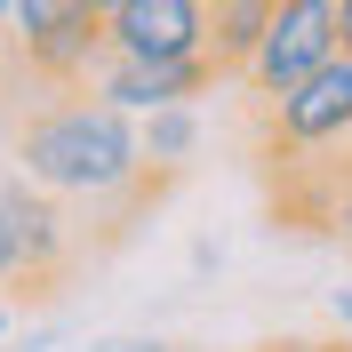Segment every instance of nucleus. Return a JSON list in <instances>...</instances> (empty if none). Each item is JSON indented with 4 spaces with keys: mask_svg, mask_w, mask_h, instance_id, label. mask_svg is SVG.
I'll return each instance as SVG.
<instances>
[{
    "mask_svg": "<svg viewBox=\"0 0 352 352\" xmlns=\"http://www.w3.org/2000/svg\"><path fill=\"white\" fill-rule=\"evenodd\" d=\"M88 352H168V344H153V336H112V344H88Z\"/></svg>",
    "mask_w": 352,
    "mask_h": 352,
    "instance_id": "obj_10",
    "label": "nucleus"
},
{
    "mask_svg": "<svg viewBox=\"0 0 352 352\" xmlns=\"http://www.w3.org/2000/svg\"><path fill=\"white\" fill-rule=\"evenodd\" d=\"M336 0H272L264 8V32L256 48H248V65L232 72V80H248V96H280V88H296L312 65H329L336 56Z\"/></svg>",
    "mask_w": 352,
    "mask_h": 352,
    "instance_id": "obj_4",
    "label": "nucleus"
},
{
    "mask_svg": "<svg viewBox=\"0 0 352 352\" xmlns=\"http://www.w3.org/2000/svg\"><path fill=\"white\" fill-rule=\"evenodd\" d=\"M336 41L352 48V0H336Z\"/></svg>",
    "mask_w": 352,
    "mask_h": 352,
    "instance_id": "obj_13",
    "label": "nucleus"
},
{
    "mask_svg": "<svg viewBox=\"0 0 352 352\" xmlns=\"http://www.w3.org/2000/svg\"><path fill=\"white\" fill-rule=\"evenodd\" d=\"M16 176L41 184L48 200H144L160 192V176L136 153V120L112 112L88 88H56V104H41L16 129Z\"/></svg>",
    "mask_w": 352,
    "mask_h": 352,
    "instance_id": "obj_1",
    "label": "nucleus"
},
{
    "mask_svg": "<svg viewBox=\"0 0 352 352\" xmlns=\"http://www.w3.org/2000/svg\"><path fill=\"white\" fill-rule=\"evenodd\" d=\"M16 280V241H8V217H0V288Z\"/></svg>",
    "mask_w": 352,
    "mask_h": 352,
    "instance_id": "obj_11",
    "label": "nucleus"
},
{
    "mask_svg": "<svg viewBox=\"0 0 352 352\" xmlns=\"http://www.w3.org/2000/svg\"><path fill=\"white\" fill-rule=\"evenodd\" d=\"M208 88H217L208 65H129V56H96V72H88V96H104L129 120H144L160 104H200Z\"/></svg>",
    "mask_w": 352,
    "mask_h": 352,
    "instance_id": "obj_7",
    "label": "nucleus"
},
{
    "mask_svg": "<svg viewBox=\"0 0 352 352\" xmlns=\"http://www.w3.org/2000/svg\"><path fill=\"white\" fill-rule=\"evenodd\" d=\"M80 8H96V16H104V8H120V0H80Z\"/></svg>",
    "mask_w": 352,
    "mask_h": 352,
    "instance_id": "obj_15",
    "label": "nucleus"
},
{
    "mask_svg": "<svg viewBox=\"0 0 352 352\" xmlns=\"http://www.w3.org/2000/svg\"><path fill=\"white\" fill-rule=\"evenodd\" d=\"M8 48L16 65L48 88H88L96 56H104V16L80 0H8Z\"/></svg>",
    "mask_w": 352,
    "mask_h": 352,
    "instance_id": "obj_2",
    "label": "nucleus"
},
{
    "mask_svg": "<svg viewBox=\"0 0 352 352\" xmlns=\"http://www.w3.org/2000/svg\"><path fill=\"white\" fill-rule=\"evenodd\" d=\"M264 8H272V0H208V41H200L208 80H232V72L248 65V48H256V32H264Z\"/></svg>",
    "mask_w": 352,
    "mask_h": 352,
    "instance_id": "obj_8",
    "label": "nucleus"
},
{
    "mask_svg": "<svg viewBox=\"0 0 352 352\" xmlns=\"http://www.w3.org/2000/svg\"><path fill=\"white\" fill-rule=\"evenodd\" d=\"M264 352H352V344H264Z\"/></svg>",
    "mask_w": 352,
    "mask_h": 352,
    "instance_id": "obj_14",
    "label": "nucleus"
},
{
    "mask_svg": "<svg viewBox=\"0 0 352 352\" xmlns=\"http://www.w3.org/2000/svg\"><path fill=\"white\" fill-rule=\"evenodd\" d=\"M264 153H329L352 144V48H336L329 65H312L296 88L264 96Z\"/></svg>",
    "mask_w": 352,
    "mask_h": 352,
    "instance_id": "obj_3",
    "label": "nucleus"
},
{
    "mask_svg": "<svg viewBox=\"0 0 352 352\" xmlns=\"http://www.w3.org/2000/svg\"><path fill=\"white\" fill-rule=\"evenodd\" d=\"M0 336H8V305H0Z\"/></svg>",
    "mask_w": 352,
    "mask_h": 352,
    "instance_id": "obj_16",
    "label": "nucleus"
},
{
    "mask_svg": "<svg viewBox=\"0 0 352 352\" xmlns=\"http://www.w3.org/2000/svg\"><path fill=\"white\" fill-rule=\"evenodd\" d=\"M136 153H144V168H153V176H176L184 160L200 153V112H192V104L144 112V120H136Z\"/></svg>",
    "mask_w": 352,
    "mask_h": 352,
    "instance_id": "obj_9",
    "label": "nucleus"
},
{
    "mask_svg": "<svg viewBox=\"0 0 352 352\" xmlns=\"http://www.w3.org/2000/svg\"><path fill=\"white\" fill-rule=\"evenodd\" d=\"M0 217H8V241H16V280L24 288H48L56 272L72 264V217L41 184H24V176H0Z\"/></svg>",
    "mask_w": 352,
    "mask_h": 352,
    "instance_id": "obj_6",
    "label": "nucleus"
},
{
    "mask_svg": "<svg viewBox=\"0 0 352 352\" xmlns=\"http://www.w3.org/2000/svg\"><path fill=\"white\" fill-rule=\"evenodd\" d=\"M0 24H8V0H0Z\"/></svg>",
    "mask_w": 352,
    "mask_h": 352,
    "instance_id": "obj_17",
    "label": "nucleus"
},
{
    "mask_svg": "<svg viewBox=\"0 0 352 352\" xmlns=\"http://www.w3.org/2000/svg\"><path fill=\"white\" fill-rule=\"evenodd\" d=\"M208 0H120L104 8V56L129 65H200Z\"/></svg>",
    "mask_w": 352,
    "mask_h": 352,
    "instance_id": "obj_5",
    "label": "nucleus"
},
{
    "mask_svg": "<svg viewBox=\"0 0 352 352\" xmlns=\"http://www.w3.org/2000/svg\"><path fill=\"white\" fill-rule=\"evenodd\" d=\"M336 329L352 336V288H336Z\"/></svg>",
    "mask_w": 352,
    "mask_h": 352,
    "instance_id": "obj_12",
    "label": "nucleus"
}]
</instances>
